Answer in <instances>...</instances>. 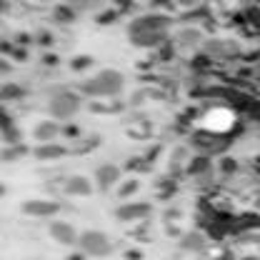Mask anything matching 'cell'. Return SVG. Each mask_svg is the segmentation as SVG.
<instances>
[{
    "label": "cell",
    "mask_w": 260,
    "mask_h": 260,
    "mask_svg": "<svg viewBox=\"0 0 260 260\" xmlns=\"http://www.w3.org/2000/svg\"><path fill=\"white\" fill-rule=\"evenodd\" d=\"M85 88H88V93H93V95H115V93L123 88V78H120L115 70H103Z\"/></svg>",
    "instance_id": "6da1fadb"
},
{
    "label": "cell",
    "mask_w": 260,
    "mask_h": 260,
    "mask_svg": "<svg viewBox=\"0 0 260 260\" xmlns=\"http://www.w3.org/2000/svg\"><path fill=\"white\" fill-rule=\"evenodd\" d=\"M80 245H83L88 253H93V255H108V253H110L108 238H105L103 233H95V230L85 233V235L80 238Z\"/></svg>",
    "instance_id": "7a4b0ae2"
},
{
    "label": "cell",
    "mask_w": 260,
    "mask_h": 260,
    "mask_svg": "<svg viewBox=\"0 0 260 260\" xmlns=\"http://www.w3.org/2000/svg\"><path fill=\"white\" fill-rule=\"evenodd\" d=\"M50 110L55 118H70L78 110V98L70 95V93H60L50 100Z\"/></svg>",
    "instance_id": "3957f363"
},
{
    "label": "cell",
    "mask_w": 260,
    "mask_h": 260,
    "mask_svg": "<svg viewBox=\"0 0 260 260\" xmlns=\"http://www.w3.org/2000/svg\"><path fill=\"white\" fill-rule=\"evenodd\" d=\"M50 235L58 240V243H63V245H70V243H75V230L73 225H68V223H50Z\"/></svg>",
    "instance_id": "277c9868"
},
{
    "label": "cell",
    "mask_w": 260,
    "mask_h": 260,
    "mask_svg": "<svg viewBox=\"0 0 260 260\" xmlns=\"http://www.w3.org/2000/svg\"><path fill=\"white\" fill-rule=\"evenodd\" d=\"M230 123H233V115L228 110H213V113L205 115V125L213 130H225Z\"/></svg>",
    "instance_id": "5b68a950"
},
{
    "label": "cell",
    "mask_w": 260,
    "mask_h": 260,
    "mask_svg": "<svg viewBox=\"0 0 260 260\" xmlns=\"http://www.w3.org/2000/svg\"><path fill=\"white\" fill-rule=\"evenodd\" d=\"M65 190L70 195H90V180L83 178V175H73V178L65 183Z\"/></svg>",
    "instance_id": "8992f818"
},
{
    "label": "cell",
    "mask_w": 260,
    "mask_h": 260,
    "mask_svg": "<svg viewBox=\"0 0 260 260\" xmlns=\"http://www.w3.org/2000/svg\"><path fill=\"white\" fill-rule=\"evenodd\" d=\"M55 203H45V200H30L23 205L25 213H32V215H48V213H55Z\"/></svg>",
    "instance_id": "52a82bcc"
},
{
    "label": "cell",
    "mask_w": 260,
    "mask_h": 260,
    "mask_svg": "<svg viewBox=\"0 0 260 260\" xmlns=\"http://www.w3.org/2000/svg\"><path fill=\"white\" fill-rule=\"evenodd\" d=\"M98 178H100V185H103V188H108L110 183H115V180H118V168L105 165V168H100V170H98Z\"/></svg>",
    "instance_id": "ba28073f"
},
{
    "label": "cell",
    "mask_w": 260,
    "mask_h": 260,
    "mask_svg": "<svg viewBox=\"0 0 260 260\" xmlns=\"http://www.w3.org/2000/svg\"><path fill=\"white\" fill-rule=\"evenodd\" d=\"M148 210H150L148 205H130V208H123L118 215H120V218H130V220H135V218H145V215H148Z\"/></svg>",
    "instance_id": "9c48e42d"
},
{
    "label": "cell",
    "mask_w": 260,
    "mask_h": 260,
    "mask_svg": "<svg viewBox=\"0 0 260 260\" xmlns=\"http://www.w3.org/2000/svg\"><path fill=\"white\" fill-rule=\"evenodd\" d=\"M55 133H58V125H55V123H40L38 130H35V138H38V140H50Z\"/></svg>",
    "instance_id": "30bf717a"
},
{
    "label": "cell",
    "mask_w": 260,
    "mask_h": 260,
    "mask_svg": "<svg viewBox=\"0 0 260 260\" xmlns=\"http://www.w3.org/2000/svg\"><path fill=\"white\" fill-rule=\"evenodd\" d=\"M183 245H195V248H198V245H203V238H200V235H188V238L183 240Z\"/></svg>",
    "instance_id": "8fae6325"
},
{
    "label": "cell",
    "mask_w": 260,
    "mask_h": 260,
    "mask_svg": "<svg viewBox=\"0 0 260 260\" xmlns=\"http://www.w3.org/2000/svg\"><path fill=\"white\" fill-rule=\"evenodd\" d=\"M60 153V148H43V150H38V155L40 158H48V155H58Z\"/></svg>",
    "instance_id": "7c38bea8"
},
{
    "label": "cell",
    "mask_w": 260,
    "mask_h": 260,
    "mask_svg": "<svg viewBox=\"0 0 260 260\" xmlns=\"http://www.w3.org/2000/svg\"><path fill=\"white\" fill-rule=\"evenodd\" d=\"M135 188H138V180H130V183H125V185H123V190H120V195L135 193Z\"/></svg>",
    "instance_id": "4fadbf2b"
},
{
    "label": "cell",
    "mask_w": 260,
    "mask_h": 260,
    "mask_svg": "<svg viewBox=\"0 0 260 260\" xmlns=\"http://www.w3.org/2000/svg\"><path fill=\"white\" fill-rule=\"evenodd\" d=\"M90 3H98V0H70V5H75V8H88Z\"/></svg>",
    "instance_id": "5bb4252c"
}]
</instances>
